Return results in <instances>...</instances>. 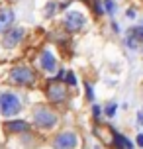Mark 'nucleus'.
<instances>
[{
  "mask_svg": "<svg viewBox=\"0 0 143 149\" xmlns=\"http://www.w3.org/2000/svg\"><path fill=\"white\" fill-rule=\"evenodd\" d=\"M137 124L143 126V112H141V114H137Z\"/></svg>",
  "mask_w": 143,
  "mask_h": 149,
  "instance_id": "obj_21",
  "label": "nucleus"
},
{
  "mask_svg": "<svg viewBox=\"0 0 143 149\" xmlns=\"http://www.w3.org/2000/svg\"><path fill=\"white\" fill-rule=\"evenodd\" d=\"M86 96L90 98V100H94V90H92L90 84H86Z\"/></svg>",
  "mask_w": 143,
  "mask_h": 149,
  "instance_id": "obj_16",
  "label": "nucleus"
},
{
  "mask_svg": "<svg viewBox=\"0 0 143 149\" xmlns=\"http://www.w3.org/2000/svg\"><path fill=\"white\" fill-rule=\"evenodd\" d=\"M47 98H49L51 102H55V104H61V102L67 100V88H65L63 84L51 82V84L47 86Z\"/></svg>",
  "mask_w": 143,
  "mask_h": 149,
  "instance_id": "obj_5",
  "label": "nucleus"
},
{
  "mask_svg": "<svg viewBox=\"0 0 143 149\" xmlns=\"http://www.w3.org/2000/svg\"><path fill=\"white\" fill-rule=\"evenodd\" d=\"M126 16H128V18H135V12H133V8H129L128 12H126Z\"/></svg>",
  "mask_w": 143,
  "mask_h": 149,
  "instance_id": "obj_18",
  "label": "nucleus"
},
{
  "mask_svg": "<svg viewBox=\"0 0 143 149\" xmlns=\"http://www.w3.org/2000/svg\"><path fill=\"white\" fill-rule=\"evenodd\" d=\"M65 82L67 84H76V77H75V73H71V71H67V77H65Z\"/></svg>",
  "mask_w": 143,
  "mask_h": 149,
  "instance_id": "obj_14",
  "label": "nucleus"
},
{
  "mask_svg": "<svg viewBox=\"0 0 143 149\" xmlns=\"http://www.w3.org/2000/svg\"><path fill=\"white\" fill-rule=\"evenodd\" d=\"M102 6H104V10L108 12V14H114V12H116V4H114V0H104Z\"/></svg>",
  "mask_w": 143,
  "mask_h": 149,
  "instance_id": "obj_13",
  "label": "nucleus"
},
{
  "mask_svg": "<svg viewBox=\"0 0 143 149\" xmlns=\"http://www.w3.org/2000/svg\"><path fill=\"white\" fill-rule=\"evenodd\" d=\"M92 112H94V118H98V116H100V108H98V106H94V108H92Z\"/></svg>",
  "mask_w": 143,
  "mask_h": 149,
  "instance_id": "obj_20",
  "label": "nucleus"
},
{
  "mask_svg": "<svg viewBox=\"0 0 143 149\" xmlns=\"http://www.w3.org/2000/svg\"><path fill=\"white\" fill-rule=\"evenodd\" d=\"M33 120L39 127H53L55 122H57V114L53 110H49L47 106H39L35 114H33Z\"/></svg>",
  "mask_w": 143,
  "mask_h": 149,
  "instance_id": "obj_3",
  "label": "nucleus"
},
{
  "mask_svg": "<svg viewBox=\"0 0 143 149\" xmlns=\"http://www.w3.org/2000/svg\"><path fill=\"white\" fill-rule=\"evenodd\" d=\"M84 16L81 14V12H71V14H67V18H65V28H67L69 31H78L81 28L84 26Z\"/></svg>",
  "mask_w": 143,
  "mask_h": 149,
  "instance_id": "obj_8",
  "label": "nucleus"
},
{
  "mask_svg": "<svg viewBox=\"0 0 143 149\" xmlns=\"http://www.w3.org/2000/svg\"><path fill=\"white\" fill-rule=\"evenodd\" d=\"M114 145H116L118 149H133V143L129 141L126 135L116 134V132H114Z\"/></svg>",
  "mask_w": 143,
  "mask_h": 149,
  "instance_id": "obj_12",
  "label": "nucleus"
},
{
  "mask_svg": "<svg viewBox=\"0 0 143 149\" xmlns=\"http://www.w3.org/2000/svg\"><path fill=\"white\" fill-rule=\"evenodd\" d=\"M76 135L71 134V132H65V134H59L55 139H53V147L55 149H75L76 147Z\"/></svg>",
  "mask_w": 143,
  "mask_h": 149,
  "instance_id": "obj_4",
  "label": "nucleus"
},
{
  "mask_svg": "<svg viewBox=\"0 0 143 149\" xmlns=\"http://www.w3.org/2000/svg\"><path fill=\"white\" fill-rule=\"evenodd\" d=\"M41 67H43V71H55V67H57V61H55V57H53L51 51H43L41 53Z\"/></svg>",
  "mask_w": 143,
  "mask_h": 149,
  "instance_id": "obj_11",
  "label": "nucleus"
},
{
  "mask_svg": "<svg viewBox=\"0 0 143 149\" xmlns=\"http://www.w3.org/2000/svg\"><path fill=\"white\" fill-rule=\"evenodd\" d=\"M139 43H143V26H133L126 36V45L129 49H137Z\"/></svg>",
  "mask_w": 143,
  "mask_h": 149,
  "instance_id": "obj_6",
  "label": "nucleus"
},
{
  "mask_svg": "<svg viewBox=\"0 0 143 149\" xmlns=\"http://www.w3.org/2000/svg\"><path fill=\"white\" fill-rule=\"evenodd\" d=\"M6 132L12 134H22V132H30V124L24 122V120H12L6 124Z\"/></svg>",
  "mask_w": 143,
  "mask_h": 149,
  "instance_id": "obj_10",
  "label": "nucleus"
},
{
  "mask_svg": "<svg viewBox=\"0 0 143 149\" xmlns=\"http://www.w3.org/2000/svg\"><path fill=\"white\" fill-rule=\"evenodd\" d=\"M24 33H26V31H24L22 28H10V30L4 33V47H8V49H10V47H16V45L24 39Z\"/></svg>",
  "mask_w": 143,
  "mask_h": 149,
  "instance_id": "obj_7",
  "label": "nucleus"
},
{
  "mask_svg": "<svg viewBox=\"0 0 143 149\" xmlns=\"http://www.w3.org/2000/svg\"><path fill=\"white\" fill-rule=\"evenodd\" d=\"M14 10H0V33L2 31H8L12 28V24H14Z\"/></svg>",
  "mask_w": 143,
  "mask_h": 149,
  "instance_id": "obj_9",
  "label": "nucleus"
},
{
  "mask_svg": "<svg viewBox=\"0 0 143 149\" xmlns=\"http://www.w3.org/2000/svg\"><path fill=\"white\" fill-rule=\"evenodd\" d=\"M53 12H55V4H47V16H53Z\"/></svg>",
  "mask_w": 143,
  "mask_h": 149,
  "instance_id": "obj_17",
  "label": "nucleus"
},
{
  "mask_svg": "<svg viewBox=\"0 0 143 149\" xmlns=\"http://www.w3.org/2000/svg\"><path fill=\"white\" fill-rule=\"evenodd\" d=\"M137 145H139V147H143V134L137 135Z\"/></svg>",
  "mask_w": 143,
  "mask_h": 149,
  "instance_id": "obj_19",
  "label": "nucleus"
},
{
  "mask_svg": "<svg viewBox=\"0 0 143 149\" xmlns=\"http://www.w3.org/2000/svg\"><path fill=\"white\" fill-rule=\"evenodd\" d=\"M10 81L14 82V84H20V86H28V84L35 82V73L30 67L20 65V67H14L10 71Z\"/></svg>",
  "mask_w": 143,
  "mask_h": 149,
  "instance_id": "obj_2",
  "label": "nucleus"
},
{
  "mask_svg": "<svg viewBox=\"0 0 143 149\" xmlns=\"http://www.w3.org/2000/svg\"><path fill=\"white\" fill-rule=\"evenodd\" d=\"M116 108H118V106L114 104V102H110V104H108V108H106V116H110V118H112L114 114H116Z\"/></svg>",
  "mask_w": 143,
  "mask_h": 149,
  "instance_id": "obj_15",
  "label": "nucleus"
},
{
  "mask_svg": "<svg viewBox=\"0 0 143 149\" xmlns=\"http://www.w3.org/2000/svg\"><path fill=\"white\" fill-rule=\"evenodd\" d=\"M22 110V104H20V98L16 96L14 92H0V114L2 116H16L18 112Z\"/></svg>",
  "mask_w": 143,
  "mask_h": 149,
  "instance_id": "obj_1",
  "label": "nucleus"
}]
</instances>
